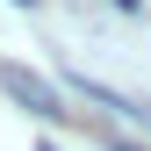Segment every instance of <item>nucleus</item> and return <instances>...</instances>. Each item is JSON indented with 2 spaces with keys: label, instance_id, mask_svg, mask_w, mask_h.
Returning <instances> with one entry per match:
<instances>
[{
  "label": "nucleus",
  "instance_id": "2",
  "mask_svg": "<svg viewBox=\"0 0 151 151\" xmlns=\"http://www.w3.org/2000/svg\"><path fill=\"white\" fill-rule=\"evenodd\" d=\"M22 7H36V0H22Z\"/></svg>",
  "mask_w": 151,
  "mask_h": 151
},
{
  "label": "nucleus",
  "instance_id": "1",
  "mask_svg": "<svg viewBox=\"0 0 151 151\" xmlns=\"http://www.w3.org/2000/svg\"><path fill=\"white\" fill-rule=\"evenodd\" d=\"M0 93H14V101H22L29 115H43V122H58V115H65V108H58V93H50L43 79H29L22 65H0Z\"/></svg>",
  "mask_w": 151,
  "mask_h": 151
}]
</instances>
